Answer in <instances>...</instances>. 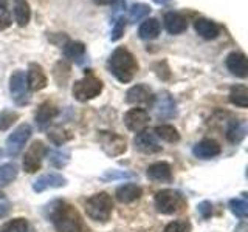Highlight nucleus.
Segmentation results:
<instances>
[{
    "label": "nucleus",
    "mask_w": 248,
    "mask_h": 232,
    "mask_svg": "<svg viewBox=\"0 0 248 232\" xmlns=\"http://www.w3.org/2000/svg\"><path fill=\"white\" fill-rule=\"evenodd\" d=\"M107 68L121 84H127L134 79V76L138 72V62L127 48L118 46L108 58Z\"/></svg>",
    "instance_id": "1"
},
{
    "label": "nucleus",
    "mask_w": 248,
    "mask_h": 232,
    "mask_svg": "<svg viewBox=\"0 0 248 232\" xmlns=\"http://www.w3.org/2000/svg\"><path fill=\"white\" fill-rule=\"evenodd\" d=\"M48 207H51L48 218L58 232H82V220L73 206L56 201Z\"/></svg>",
    "instance_id": "2"
},
{
    "label": "nucleus",
    "mask_w": 248,
    "mask_h": 232,
    "mask_svg": "<svg viewBox=\"0 0 248 232\" xmlns=\"http://www.w3.org/2000/svg\"><path fill=\"white\" fill-rule=\"evenodd\" d=\"M113 211V200L110 195H107L106 192L92 195L87 201H85V212L92 220L106 223L110 218Z\"/></svg>",
    "instance_id": "3"
},
{
    "label": "nucleus",
    "mask_w": 248,
    "mask_h": 232,
    "mask_svg": "<svg viewBox=\"0 0 248 232\" xmlns=\"http://www.w3.org/2000/svg\"><path fill=\"white\" fill-rule=\"evenodd\" d=\"M73 96L79 102H87V101L99 96V93L103 91V82L98 79L96 76L89 74L84 76L82 79L76 81L73 84Z\"/></svg>",
    "instance_id": "4"
},
{
    "label": "nucleus",
    "mask_w": 248,
    "mask_h": 232,
    "mask_svg": "<svg viewBox=\"0 0 248 232\" xmlns=\"http://www.w3.org/2000/svg\"><path fill=\"white\" fill-rule=\"evenodd\" d=\"M155 207L161 214H177L185 207V198L172 189H163L155 195Z\"/></svg>",
    "instance_id": "5"
},
{
    "label": "nucleus",
    "mask_w": 248,
    "mask_h": 232,
    "mask_svg": "<svg viewBox=\"0 0 248 232\" xmlns=\"http://www.w3.org/2000/svg\"><path fill=\"white\" fill-rule=\"evenodd\" d=\"M98 141L103 152L107 157H120L127 149V143L126 138L115 133V131H99L98 135Z\"/></svg>",
    "instance_id": "6"
},
{
    "label": "nucleus",
    "mask_w": 248,
    "mask_h": 232,
    "mask_svg": "<svg viewBox=\"0 0 248 232\" xmlns=\"http://www.w3.org/2000/svg\"><path fill=\"white\" fill-rule=\"evenodd\" d=\"M10 93H11L13 101L17 105H25L30 102L31 96H30L27 77H25V73L20 72V70L14 72L10 77Z\"/></svg>",
    "instance_id": "7"
},
{
    "label": "nucleus",
    "mask_w": 248,
    "mask_h": 232,
    "mask_svg": "<svg viewBox=\"0 0 248 232\" xmlns=\"http://www.w3.org/2000/svg\"><path fill=\"white\" fill-rule=\"evenodd\" d=\"M46 153V147L44 145L42 141H34L28 147V150L25 152L23 157V170L27 174H34L41 169L42 160Z\"/></svg>",
    "instance_id": "8"
},
{
    "label": "nucleus",
    "mask_w": 248,
    "mask_h": 232,
    "mask_svg": "<svg viewBox=\"0 0 248 232\" xmlns=\"http://www.w3.org/2000/svg\"><path fill=\"white\" fill-rule=\"evenodd\" d=\"M155 101L154 91L144 84H137L126 93V102L130 105L140 107H152Z\"/></svg>",
    "instance_id": "9"
},
{
    "label": "nucleus",
    "mask_w": 248,
    "mask_h": 232,
    "mask_svg": "<svg viewBox=\"0 0 248 232\" xmlns=\"http://www.w3.org/2000/svg\"><path fill=\"white\" fill-rule=\"evenodd\" d=\"M30 136H31V127L28 124H22V126H19L6 139L8 155H10V157H17L23 147H25Z\"/></svg>",
    "instance_id": "10"
},
{
    "label": "nucleus",
    "mask_w": 248,
    "mask_h": 232,
    "mask_svg": "<svg viewBox=\"0 0 248 232\" xmlns=\"http://www.w3.org/2000/svg\"><path fill=\"white\" fill-rule=\"evenodd\" d=\"M149 113H147L144 108H130V110L124 115V124L130 131H141L146 129V126L149 124Z\"/></svg>",
    "instance_id": "11"
},
{
    "label": "nucleus",
    "mask_w": 248,
    "mask_h": 232,
    "mask_svg": "<svg viewBox=\"0 0 248 232\" xmlns=\"http://www.w3.org/2000/svg\"><path fill=\"white\" fill-rule=\"evenodd\" d=\"M134 143H135L137 149L140 152L146 153V155H152V153L161 152V145L157 141V136H155L152 131H149V130L138 131L135 139H134Z\"/></svg>",
    "instance_id": "12"
},
{
    "label": "nucleus",
    "mask_w": 248,
    "mask_h": 232,
    "mask_svg": "<svg viewBox=\"0 0 248 232\" xmlns=\"http://www.w3.org/2000/svg\"><path fill=\"white\" fill-rule=\"evenodd\" d=\"M152 107H155V112H157L158 118H163V119L174 118V116L177 115L175 101L172 99V96H170L168 91H163L158 96H155Z\"/></svg>",
    "instance_id": "13"
},
{
    "label": "nucleus",
    "mask_w": 248,
    "mask_h": 232,
    "mask_svg": "<svg viewBox=\"0 0 248 232\" xmlns=\"http://www.w3.org/2000/svg\"><path fill=\"white\" fill-rule=\"evenodd\" d=\"M225 64L231 74H234L237 77H247L248 74V64H247V56L240 51H232L230 53L227 59H225Z\"/></svg>",
    "instance_id": "14"
},
{
    "label": "nucleus",
    "mask_w": 248,
    "mask_h": 232,
    "mask_svg": "<svg viewBox=\"0 0 248 232\" xmlns=\"http://www.w3.org/2000/svg\"><path fill=\"white\" fill-rule=\"evenodd\" d=\"M163 22H165L166 31L172 36L182 34L188 29V19L177 11H168L165 14V17H163Z\"/></svg>",
    "instance_id": "15"
},
{
    "label": "nucleus",
    "mask_w": 248,
    "mask_h": 232,
    "mask_svg": "<svg viewBox=\"0 0 248 232\" xmlns=\"http://www.w3.org/2000/svg\"><path fill=\"white\" fill-rule=\"evenodd\" d=\"M25 77H27L28 88L31 91L44 90L46 87V84H48V79H46V74L44 72V68L39 64H30Z\"/></svg>",
    "instance_id": "16"
},
{
    "label": "nucleus",
    "mask_w": 248,
    "mask_h": 232,
    "mask_svg": "<svg viewBox=\"0 0 248 232\" xmlns=\"http://www.w3.org/2000/svg\"><path fill=\"white\" fill-rule=\"evenodd\" d=\"M67 184V180L61 174H45L33 183V190L41 193L46 189H59Z\"/></svg>",
    "instance_id": "17"
},
{
    "label": "nucleus",
    "mask_w": 248,
    "mask_h": 232,
    "mask_svg": "<svg viewBox=\"0 0 248 232\" xmlns=\"http://www.w3.org/2000/svg\"><path fill=\"white\" fill-rule=\"evenodd\" d=\"M220 152H222L220 145L219 143H216L214 139H203V141H200L194 145V149H192L194 157H197L200 160H211L217 157V155H220Z\"/></svg>",
    "instance_id": "18"
},
{
    "label": "nucleus",
    "mask_w": 248,
    "mask_h": 232,
    "mask_svg": "<svg viewBox=\"0 0 248 232\" xmlns=\"http://www.w3.org/2000/svg\"><path fill=\"white\" fill-rule=\"evenodd\" d=\"M147 178L155 183H169L172 180V169L168 162H154L146 170Z\"/></svg>",
    "instance_id": "19"
},
{
    "label": "nucleus",
    "mask_w": 248,
    "mask_h": 232,
    "mask_svg": "<svg viewBox=\"0 0 248 232\" xmlns=\"http://www.w3.org/2000/svg\"><path fill=\"white\" fill-rule=\"evenodd\" d=\"M194 29H196V33L206 39V41H211V39H216L217 36L220 34V27L217 25L216 22L209 20V19H205V17H199L194 22Z\"/></svg>",
    "instance_id": "20"
},
{
    "label": "nucleus",
    "mask_w": 248,
    "mask_h": 232,
    "mask_svg": "<svg viewBox=\"0 0 248 232\" xmlns=\"http://www.w3.org/2000/svg\"><path fill=\"white\" fill-rule=\"evenodd\" d=\"M56 115H58V108L54 104L48 102V101L44 102V104H41L37 108L36 115H34L37 127L39 129H45L46 126H50V122L56 118Z\"/></svg>",
    "instance_id": "21"
},
{
    "label": "nucleus",
    "mask_w": 248,
    "mask_h": 232,
    "mask_svg": "<svg viewBox=\"0 0 248 232\" xmlns=\"http://www.w3.org/2000/svg\"><path fill=\"white\" fill-rule=\"evenodd\" d=\"M141 193H143V190L140 186L127 183L116 189V198H118L120 203L127 204V203H134V201H137L140 197H141Z\"/></svg>",
    "instance_id": "22"
},
{
    "label": "nucleus",
    "mask_w": 248,
    "mask_h": 232,
    "mask_svg": "<svg viewBox=\"0 0 248 232\" xmlns=\"http://www.w3.org/2000/svg\"><path fill=\"white\" fill-rule=\"evenodd\" d=\"M160 31H161V25L158 19L149 17V19H144L141 25H140L138 36L144 39V41H154V39H157L160 36Z\"/></svg>",
    "instance_id": "23"
},
{
    "label": "nucleus",
    "mask_w": 248,
    "mask_h": 232,
    "mask_svg": "<svg viewBox=\"0 0 248 232\" xmlns=\"http://www.w3.org/2000/svg\"><path fill=\"white\" fill-rule=\"evenodd\" d=\"M64 54L68 60L76 62V64H82V60L85 58V45L82 42H78V41H67L64 45Z\"/></svg>",
    "instance_id": "24"
},
{
    "label": "nucleus",
    "mask_w": 248,
    "mask_h": 232,
    "mask_svg": "<svg viewBox=\"0 0 248 232\" xmlns=\"http://www.w3.org/2000/svg\"><path fill=\"white\" fill-rule=\"evenodd\" d=\"M14 19L19 27H27L31 19V8L28 0H13Z\"/></svg>",
    "instance_id": "25"
},
{
    "label": "nucleus",
    "mask_w": 248,
    "mask_h": 232,
    "mask_svg": "<svg viewBox=\"0 0 248 232\" xmlns=\"http://www.w3.org/2000/svg\"><path fill=\"white\" fill-rule=\"evenodd\" d=\"M247 135V124L245 121H231L227 129V138L232 144L240 143Z\"/></svg>",
    "instance_id": "26"
},
{
    "label": "nucleus",
    "mask_w": 248,
    "mask_h": 232,
    "mask_svg": "<svg viewBox=\"0 0 248 232\" xmlns=\"http://www.w3.org/2000/svg\"><path fill=\"white\" fill-rule=\"evenodd\" d=\"M230 101L232 105L247 108L248 107V88L245 85H234L230 90Z\"/></svg>",
    "instance_id": "27"
},
{
    "label": "nucleus",
    "mask_w": 248,
    "mask_h": 232,
    "mask_svg": "<svg viewBox=\"0 0 248 232\" xmlns=\"http://www.w3.org/2000/svg\"><path fill=\"white\" fill-rule=\"evenodd\" d=\"M155 136H158L160 139H163V141H166V143L180 141V133H178L174 126H169V124H161V126L155 127Z\"/></svg>",
    "instance_id": "28"
},
{
    "label": "nucleus",
    "mask_w": 248,
    "mask_h": 232,
    "mask_svg": "<svg viewBox=\"0 0 248 232\" xmlns=\"http://www.w3.org/2000/svg\"><path fill=\"white\" fill-rule=\"evenodd\" d=\"M46 153H48V161L50 164L54 166V167H65L68 164L70 161V152L65 150V149H58V150H46Z\"/></svg>",
    "instance_id": "29"
},
{
    "label": "nucleus",
    "mask_w": 248,
    "mask_h": 232,
    "mask_svg": "<svg viewBox=\"0 0 248 232\" xmlns=\"http://www.w3.org/2000/svg\"><path fill=\"white\" fill-rule=\"evenodd\" d=\"M151 14V6L146 3H134L129 10V20L132 23H137L140 20L146 19Z\"/></svg>",
    "instance_id": "30"
},
{
    "label": "nucleus",
    "mask_w": 248,
    "mask_h": 232,
    "mask_svg": "<svg viewBox=\"0 0 248 232\" xmlns=\"http://www.w3.org/2000/svg\"><path fill=\"white\" fill-rule=\"evenodd\" d=\"M17 178V167L16 164H3L0 167V188L8 186Z\"/></svg>",
    "instance_id": "31"
},
{
    "label": "nucleus",
    "mask_w": 248,
    "mask_h": 232,
    "mask_svg": "<svg viewBox=\"0 0 248 232\" xmlns=\"http://www.w3.org/2000/svg\"><path fill=\"white\" fill-rule=\"evenodd\" d=\"M0 232H28V221L25 218H14L5 223Z\"/></svg>",
    "instance_id": "32"
},
{
    "label": "nucleus",
    "mask_w": 248,
    "mask_h": 232,
    "mask_svg": "<svg viewBox=\"0 0 248 232\" xmlns=\"http://www.w3.org/2000/svg\"><path fill=\"white\" fill-rule=\"evenodd\" d=\"M230 209L232 214L237 215L239 218H242V220H245L248 217V203L242 198H232L230 201Z\"/></svg>",
    "instance_id": "33"
},
{
    "label": "nucleus",
    "mask_w": 248,
    "mask_h": 232,
    "mask_svg": "<svg viewBox=\"0 0 248 232\" xmlns=\"http://www.w3.org/2000/svg\"><path fill=\"white\" fill-rule=\"evenodd\" d=\"M48 138L56 145H62L64 143H67V141H70V139H72V135H70V131H67L65 129L54 127V129H51L48 131Z\"/></svg>",
    "instance_id": "34"
},
{
    "label": "nucleus",
    "mask_w": 248,
    "mask_h": 232,
    "mask_svg": "<svg viewBox=\"0 0 248 232\" xmlns=\"http://www.w3.org/2000/svg\"><path fill=\"white\" fill-rule=\"evenodd\" d=\"M13 23L10 6H8V0H0V31L10 28Z\"/></svg>",
    "instance_id": "35"
},
{
    "label": "nucleus",
    "mask_w": 248,
    "mask_h": 232,
    "mask_svg": "<svg viewBox=\"0 0 248 232\" xmlns=\"http://www.w3.org/2000/svg\"><path fill=\"white\" fill-rule=\"evenodd\" d=\"M17 119H19V113L17 112L2 110V112H0V130H8Z\"/></svg>",
    "instance_id": "36"
},
{
    "label": "nucleus",
    "mask_w": 248,
    "mask_h": 232,
    "mask_svg": "<svg viewBox=\"0 0 248 232\" xmlns=\"http://www.w3.org/2000/svg\"><path fill=\"white\" fill-rule=\"evenodd\" d=\"M124 29H126V19L124 17H116V20L113 22V27H112V42L120 41L124 34Z\"/></svg>",
    "instance_id": "37"
},
{
    "label": "nucleus",
    "mask_w": 248,
    "mask_h": 232,
    "mask_svg": "<svg viewBox=\"0 0 248 232\" xmlns=\"http://www.w3.org/2000/svg\"><path fill=\"white\" fill-rule=\"evenodd\" d=\"M191 226L186 221H172L165 228V232H189Z\"/></svg>",
    "instance_id": "38"
},
{
    "label": "nucleus",
    "mask_w": 248,
    "mask_h": 232,
    "mask_svg": "<svg viewBox=\"0 0 248 232\" xmlns=\"http://www.w3.org/2000/svg\"><path fill=\"white\" fill-rule=\"evenodd\" d=\"M132 174L129 172H120V170H107L104 175H101V180L103 181H113V180H120V178H130Z\"/></svg>",
    "instance_id": "39"
},
{
    "label": "nucleus",
    "mask_w": 248,
    "mask_h": 232,
    "mask_svg": "<svg viewBox=\"0 0 248 232\" xmlns=\"http://www.w3.org/2000/svg\"><path fill=\"white\" fill-rule=\"evenodd\" d=\"M11 211V203L5 193L0 192V218H5V217L10 214Z\"/></svg>",
    "instance_id": "40"
},
{
    "label": "nucleus",
    "mask_w": 248,
    "mask_h": 232,
    "mask_svg": "<svg viewBox=\"0 0 248 232\" xmlns=\"http://www.w3.org/2000/svg\"><path fill=\"white\" fill-rule=\"evenodd\" d=\"M197 211L206 220V218H209V217L213 215V204L209 203V201H202V203L197 206Z\"/></svg>",
    "instance_id": "41"
},
{
    "label": "nucleus",
    "mask_w": 248,
    "mask_h": 232,
    "mask_svg": "<svg viewBox=\"0 0 248 232\" xmlns=\"http://www.w3.org/2000/svg\"><path fill=\"white\" fill-rule=\"evenodd\" d=\"M96 5H101V6H107V5H115L118 0H93Z\"/></svg>",
    "instance_id": "42"
},
{
    "label": "nucleus",
    "mask_w": 248,
    "mask_h": 232,
    "mask_svg": "<svg viewBox=\"0 0 248 232\" xmlns=\"http://www.w3.org/2000/svg\"><path fill=\"white\" fill-rule=\"evenodd\" d=\"M234 232H248V226H247V223H245V221L239 223L237 226H236V229H234Z\"/></svg>",
    "instance_id": "43"
},
{
    "label": "nucleus",
    "mask_w": 248,
    "mask_h": 232,
    "mask_svg": "<svg viewBox=\"0 0 248 232\" xmlns=\"http://www.w3.org/2000/svg\"><path fill=\"white\" fill-rule=\"evenodd\" d=\"M154 2L157 5H161V6H168V5L172 3V0H154Z\"/></svg>",
    "instance_id": "44"
},
{
    "label": "nucleus",
    "mask_w": 248,
    "mask_h": 232,
    "mask_svg": "<svg viewBox=\"0 0 248 232\" xmlns=\"http://www.w3.org/2000/svg\"><path fill=\"white\" fill-rule=\"evenodd\" d=\"M3 157V150L2 149H0V158H2Z\"/></svg>",
    "instance_id": "45"
}]
</instances>
